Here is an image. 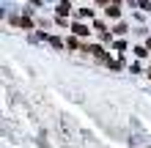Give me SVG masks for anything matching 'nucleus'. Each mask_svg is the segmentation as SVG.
<instances>
[{
	"label": "nucleus",
	"mask_w": 151,
	"mask_h": 148,
	"mask_svg": "<svg viewBox=\"0 0 151 148\" xmlns=\"http://www.w3.org/2000/svg\"><path fill=\"white\" fill-rule=\"evenodd\" d=\"M72 30L77 33V36H88V33H91V30L85 28V25H80V22H74V28H72Z\"/></svg>",
	"instance_id": "f257e3e1"
},
{
	"label": "nucleus",
	"mask_w": 151,
	"mask_h": 148,
	"mask_svg": "<svg viewBox=\"0 0 151 148\" xmlns=\"http://www.w3.org/2000/svg\"><path fill=\"white\" fill-rule=\"evenodd\" d=\"M107 14H110V16H118L121 11H118V6H107Z\"/></svg>",
	"instance_id": "f03ea898"
}]
</instances>
